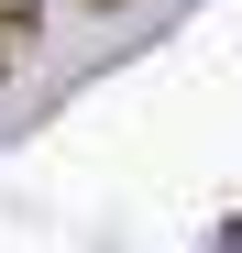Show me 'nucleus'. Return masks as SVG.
<instances>
[{"instance_id":"nucleus-1","label":"nucleus","mask_w":242,"mask_h":253,"mask_svg":"<svg viewBox=\"0 0 242 253\" xmlns=\"http://www.w3.org/2000/svg\"><path fill=\"white\" fill-rule=\"evenodd\" d=\"M33 44H44L33 0H0V77H11V66H33Z\"/></svg>"},{"instance_id":"nucleus-2","label":"nucleus","mask_w":242,"mask_h":253,"mask_svg":"<svg viewBox=\"0 0 242 253\" xmlns=\"http://www.w3.org/2000/svg\"><path fill=\"white\" fill-rule=\"evenodd\" d=\"M88 11H121V0H88Z\"/></svg>"}]
</instances>
